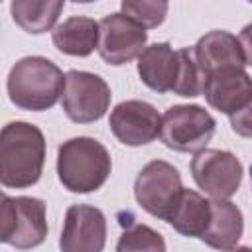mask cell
Masks as SVG:
<instances>
[{"label": "cell", "mask_w": 252, "mask_h": 252, "mask_svg": "<svg viewBox=\"0 0 252 252\" xmlns=\"http://www.w3.org/2000/svg\"><path fill=\"white\" fill-rule=\"evenodd\" d=\"M250 177H252V165H250Z\"/></svg>", "instance_id": "obj_25"}, {"label": "cell", "mask_w": 252, "mask_h": 252, "mask_svg": "<svg viewBox=\"0 0 252 252\" xmlns=\"http://www.w3.org/2000/svg\"><path fill=\"white\" fill-rule=\"evenodd\" d=\"M100 26L89 16H71L55 26L51 41L57 51L71 57H89L98 49Z\"/></svg>", "instance_id": "obj_16"}, {"label": "cell", "mask_w": 252, "mask_h": 252, "mask_svg": "<svg viewBox=\"0 0 252 252\" xmlns=\"http://www.w3.org/2000/svg\"><path fill=\"white\" fill-rule=\"evenodd\" d=\"M65 8L63 0H14L10 4L12 20L28 33H43L55 30Z\"/></svg>", "instance_id": "obj_18"}, {"label": "cell", "mask_w": 252, "mask_h": 252, "mask_svg": "<svg viewBox=\"0 0 252 252\" xmlns=\"http://www.w3.org/2000/svg\"><path fill=\"white\" fill-rule=\"evenodd\" d=\"M98 55L108 65H126L140 57L148 43V32L124 14H108L100 22Z\"/></svg>", "instance_id": "obj_9"}, {"label": "cell", "mask_w": 252, "mask_h": 252, "mask_svg": "<svg viewBox=\"0 0 252 252\" xmlns=\"http://www.w3.org/2000/svg\"><path fill=\"white\" fill-rule=\"evenodd\" d=\"M108 126L120 144L136 148L154 142L161 134V116L154 104L132 98L112 108Z\"/></svg>", "instance_id": "obj_10"}, {"label": "cell", "mask_w": 252, "mask_h": 252, "mask_svg": "<svg viewBox=\"0 0 252 252\" xmlns=\"http://www.w3.org/2000/svg\"><path fill=\"white\" fill-rule=\"evenodd\" d=\"M45 163L43 132L30 122H8L0 132V181L8 189H26L39 181Z\"/></svg>", "instance_id": "obj_1"}, {"label": "cell", "mask_w": 252, "mask_h": 252, "mask_svg": "<svg viewBox=\"0 0 252 252\" xmlns=\"http://www.w3.org/2000/svg\"><path fill=\"white\" fill-rule=\"evenodd\" d=\"M191 175L199 189L213 199L232 197L242 183V163L226 150H201L191 159Z\"/></svg>", "instance_id": "obj_8"}, {"label": "cell", "mask_w": 252, "mask_h": 252, "mask_svg": "<svg viewBox=\"0 0 252 252\" xmlns=\"http://www.w3.org/2000/svg\"><path fill=\"white\" fill-rule=\"evenodd\" d=\"M238 41H240V45H242V53H244L246 65H250V67H252V22H250V24H246V26L240 30Z\"/></svg>", "instance_id": "obj_23"}, {"label": "cell", "mask_w": 252, "mask_h": 252, "mask_svg": "<svg viewBox=\"0 0 252 252\" xmlns=\"http://www.w3.org/2000/svg\"><path fill=\"white\" fill-rule=\"evenodd\" d=\"M226 252H252V248H250V246H236V248L226 250Z\"/></svg>", "instance_id": "obj_24"}, {"label": "cell", "mask_w": 252, "mask_h": 252, "mask_svg": "<svg viewBox=\"0 0 252 252\" xmlns=\"http://www.w3.org/2000/svg\"><path fill=\"white\" fill-rule=\"evenodd\" d=\"M106 244V217L93 205H71L59 236L61 252H102Z\"/></svg>", "instance_id": "obj_11"}, {"label": "cell", "mask_w": 252, "mask_h": 252, "mask_svg": "<svg viewBox=\"0 0 252 252\" xmlns=\"http://www.w3.org/2000/svg\"><path fill=\"white\" fill-rule=\"evenodd\" d=\"M12 104L30 112H43L57 104L65 91L63 71L47 57L28 55L14 63L6 81Z\"/></svg>", "instance_id": "obj_2"}, {"label": "cell", "mask_w": 252, "mask_h": 252, "mask_svg": "<svg viewBox=\"0 0 252 252\" xmlns=\"http://www.w3.org/2000/svg\"><path fill=\"white\" fill-rule=\"evenodd\" d=\"M193 53L205 79L207 75L219 69H226V67L244 69L246 65L238 37L226 30H211L205 35H201L199 41L193 45Z\"/></svg>", "instance_id": "obj_13"}, {"label": "cell", "mask_w": 252, "mask_h": 252, "mask_svg": "<svg viewBox=\"0 0 252 252\" xmlns=\"http://www.w3.org/2000/svg\"><path fill=\"white\" fill-rule=\"evenodd\" d=\"M116 252H165V240L152 226L136 222L120 234Z\"/></svg>", "instance_id": "obj_20"}, {"label": "cell", "mask_w": 252, "mask_h": 252, "mask_svg": "<svg viewBox=\"0 0 252 252\" xmlns=\"http://www.w3.org/2000/svg\"><path fill=\"white\" fill-rule=\"evenodd\" d=\"M110 87L100 75L77 69L65 73L61 104L69 120L77 124H91L100 120L110 106Z\"/></svg>", "instance_id": "obj_7"}, {"label": "cell", "mask_w": 252, "mask_h": 252, "mask_svg": "<svg viewBox=\"0 0 252 252\" xmlns=\"http://www.w3.org/2000/svg\"><path fill=\"white\" fill-rule=\"evenodd\" d=\"M215 118L199 104H173L161 116V142L183 154H197L215 136Z\"/></svg>", "instance_id": "obj_5"}, {"label": "cell", "mask_w": 252, "mask_h": 252, "mask_svg": "<svg viewBox=\"0 0 252 252\" xmlns=\"http://www.w3.org/2000/svg\"><path fill=\"white\" fill-rule=\"evenodd\" d=\"M112 169L108 150L94 138L77 136L57 150V177L71 193H93L100 189Z\"/></svg>", "instance_id": "obj_3"}, {"label": "cell", "mask_w": 252, "mask_h": 252, "mask_svg": "<svg viewBox=\"0 0 252 252\" xmlns=\"http://www.w3.org/2000/svg\"><path fill=\"white\" fill-rule=\"evenodd\" d=\"M183 189L185 187L181 185L177 167L163 159H152L146 163L134 181V197L138 205L152 217L165 222L171 217Z\"/></svg>", "instance_id": "obj_6"}, {"label": "cell", "mask_w": 252, "mask_h": 252, "mask_svg": "<svg viewBox=\"0 0 252 252\" xmlns=\"http://www.w3.org/2000/svg\"><path fill=\"white\" fill-rule=\"evenodd\" d=\"M230 128L242 138H252V100L230 116Z\"/></svg>", "instance_id": "obj_22"}, {"label": "cell", "mask_w": 252, "mask_h": 252, "mask_svg": "<svg viewBox=\"0 0 252 252\" xmlns=\"http://www.w3.org/2000/svg\"><path fill=\"white\" fill-rule=\"evenodd\" d=\"M244 232L242 211L228 199H211V222L201 240L215 250H232Z\"/></svg>", "instance_id": "obj_15"}, {"label": "cell", "mask_w": 252, "mask_h": 252, "mask_svg": "<svg viewBox=\"0 0 252 252\" xmlns=\"http://www.w3.org/2000/svg\"><path fill=\"white\" fill-rule=\"evenodd\" d=\"M47 207L37 197H2L0 240L16 250H32L47 236Z\"/></svg>", "instance_id": "obj_4"}, {"label": "cell", "mask_w": 252, "mask_h": 252, "mask_svg": "<svg viewBox=\"0 0 252 252\" xmlns=\"http://www.w3.org/2000/svg\"><path fill=\"white\" fill-rule=\"evenodd\" d=\"M120 10L126 18L136 22L144 30H152L163 24L169 4L167 2H156V0H124L120 4Z\"/></svg>", "instance_id": "obj_21"}, {"label": "cell", "mask_w": 252, "mask_h": 252, "mask_svg": "<svg viewBox=\"0 0 252 252\" xmlns=\"http://www.w3.org/2000/svg\"><path fill=\"white\" fill-rule=\"evenodd\" d=\"M203 96L209 106L232 116L252 100V77L242 67L219 69L207 75Z\"/></svg>", "instance_id": "obj_12"}, {"label": "cell", "mask_w": 252, "mask_h": 252, "mask_svg": "<svg viewBox=\"0 0 252 252\" xmlns=\"http://www.w3.org/2000/svg\"><path fill=\"white\" fill-rule=\"evenodd\" d=\"M167 222L183 236L201 238L211 222V201L193 189H183Z\"/></svg>", "instance_id": "obj_17"}, {"label": "cell", "mask_w": 252, "mask_h": 252, "mask_svg": "<svg viewBox=\"0 0 252 252\" xmlns=\"http://www.w3.org/2000/svg\"><path fill=\"white\" fill-rule=\"evenodd\" d=\"M138 75L148 89L173 93L179 75V53L167 41L148 45L138 57Z\"/></svg>", "instance_id": "obj_14"}, {"label": "cell", "mask_w": 252, "mask_h": 252, "mask_svg": "<svg viewBox=\"0 0 252 252\" xmlns=\"http://www.w3.org/2000/svg\"><path fill=\"white\" fill-rule=\"evenodd\" d=\"M177 53H179V75H177L173 93L177 96H185V98L203 94L205 75L195 59L193 47H181V49H177Z\"/></svg>", "instance_id": "obj_19"}]
</instances>
